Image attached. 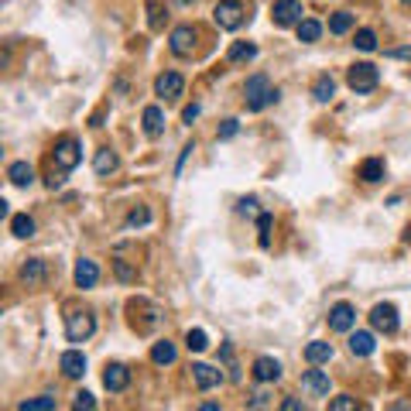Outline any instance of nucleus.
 <instances>
[{"label":"nucleus","instance_id":"0eeeda50","mask_svg":"<svg viewBox=\"0 0 411 411\" xmlns=\"http://www.w3.org/2000/svg\"><path fill=\"white\" fill-rule=\"evenodd\" d=\"M79 161H82V148H79L76 137H62L59 144H55V165H59L62 172H72Z\"/></svg>","mask_w":411,"mask_h":411},{"label":"nucleus","instance_id":"49530a36","mask_svg":"<svg viewBox=\"0 0 411 411\" xmlns=\"http://www.w3.org/2000/svg\"><path fill=\"white\" fill-rule=\"evenodd\" d=\"M199 411H219V405H213V401H206V405H202Z\"/></svg>","mask_w":411,"mask_h":411},{"label":"nucleus","instance_id":"c03bdc74","mask_svg":"<svg viewBox=\"0 0 411 411\" xmlns=\"http://www.w3.org/2000/svg\"><path fill=\"white\" fill-rule=\"evenodd\" d=\"M388 411H411V398H401V401H394Z\"/></svg>","mask_w":411,"mask_h":411},{"label":"nucleus","instance_id":"aec40b11","mask_svg":"<svg viewBox=\"0 0 411 411\" xmlns=\"http://www.w3.org/2000/svg\"><path fill=\"white\" fill-rule=\"evenodd\" d=\"M99 281V268H97V261H89V257H82L76 264V285L79 288H93Z\"/></svg>","mask_w":411,"mask_h":411},{"label":"nucleus","instance_id":"bb28decb","mask_svg":"<svg viewBox=\"0 0 411 411\" xmlns=\"http://www.w3.org/2000/svg\"><path fill=\"white\" fill-rule=\"evenodd\" d=\"M360 178H363V182H380V178H384V161H380V158H367V161H363V165H360Z\"/></svg>","mask_w":411,"mask_h":411},{"label":"nucleus","instance_id":"7ed1b4c3","mask_svg":"<svg viewBox=\"0 0 411 411\" xmlns=\"http://www.w3.org/2000/svg\"><path fill=\"white\" fill-rule=\"evenodd\" d=\"M247 18V11H243V0H219L213 7V21L223 28V31H236L240 24Z\"/></svg>","mask_w":411,"mask_h":411},{"label":"nucleus","instance_id":"473e14b6","mask_svg":"<svg viewBox=\"0 0 411 411\" xmlns=\"http://www.w3.org/2000/svg\"><path fill=\"white\" fill-rule=\"evenodd\" d=\"M329 411H360V401L353 394H336L329 401Z\"/></svg>","mask_w":411,"mask_h":411},{"label":"nucleus","instance_id":"f257e3e1","mask_svg":"<svg viewBox=\"0 0 411 411\" xmlns=\"http://www.w3.org/2000/svg\"><path fill=\"white\" fill-rule=\"evenodd\" d=\"M243 99H247V110L257 114L268 103H278V89H271V82H268L264 72H254V76L247 79V86H243Z\"/></svg>","mask_w":411,"mask_h":411},{"label":"nucleus","instance_id":"ea45409f","mask_svg":"<svg viewBox=\"0 0 411 411\" xmlns=\"http://www.w3.org/2000/svg\"><path fill=\"white\" fill-rule=\"evenodd\" d=\"M236 131H240V124H236L234 117H230V120H223V124H219V141H230V137H234Z\"/></svg>","mask_w":411,"mask_h":411},{"label":"nucleus","instance_id":"423d86ee","mask_svg":"<svg viewBox=\"0 0 411 411\" xmlns=\"http://www.w3.org/2000/svg\"><path fill=\"white\" fill-rule=\"evenodd\" d=\"M302 14H305L302 0H274V7H271V21L278 24V28L302 24Z\"/></svg>","mask_w":411,"mask_h":411},{"label":"nucleus","instance_id":"393cba45","mask_svg":"<svg viewBox=\"0 0 411 411\" xmlns=\"http://www.w3.org/2000/svg\"><path fill=\"white\" fill-rule=\"evenodd\" d=\"M11 234L18 236V240H28V236H35V219H31L28 213L11 216Z\"/></svg>","mask_w":411,"mask_h":411},{"label":"nucleus","instance_id":"ddd939ff","mask_svg":"<svg viewBox=\"0 0 411 411\" xmlns=\"http://www.w3.org/2000/svg\"><path fill=\"white\" fill-rule=\"evenodd\" d=\"M192 377H196L199 391H213L223 384V371H216L209 363H192Z\"/></svg>","mask_w":411,"mask_h":411},{"label":"nucleus","instance_id":"f8f14e48","mask_svg":"<svg viewBox=\"0 0 411 411\" xmlns=\"http://www.w3.org/2000/svg\"><path fill=\"white\" fill-rule=\"evenodd\" d=\"M182 89H185V79L178 76V72H161V76L155 79V93H158L161 99L182 97Z\"/></svg>","mask_w":411,"mask_h":411},{"label":"nucleus","instance_id":"a211bd4d","mask_svg":"<svg viewBox=\"0 0 411 411\" xmlns=\"http://www.w3.org/2000/svg\"><path fill=\"white\" fill-rule=\"evenodd\" d=\"M141 124H144V134L148 137H161V131H165V110L161 106H144Z\"/></svg>","mask_w":411,"mask_h":411},{"label":"nucleus","instance_id":"2f4dec72","mask_svg":"<svg viewBox=\"0 0 411 411\" xmlns=\"http://www.w3.org/2000/svg\"><path fill=\"white\" fill-rule=\"evenodd\" d=\"M114 271H117L120 281H137V264H131V261H124V257H114Z\"/></svg>","mask_w":411,"mask_h":411},{"label":"nucleus","instance_id":"5701e85b","mask_svg":"<svg viewBox=\"0 0 411 411\" xmlns=\"http://www.w3.org/2000/svg\"><path fill=\"white\" fill-rule=\"evenodd\" d=\"M377 350V343H373V333H353L350 336V353L353 356H371V353Z\"/></svg>","mask_w":411,"mask_h":411},{"label":"nucleus","instance_id":"f03ea898","mask_svg":"<svg viewBox=\"0 0 411 411\" xmlns=\"http://www.w3.org/2000/svg\"><path fill=\"white\" fill-rule=\"evenodd\" d=\"M127 312H131V326H134L137 333H151V329H158V322H161L158 305L148 302V298H131V302H127Z\"/></svg>","mask_w":411,"mask_h":411},{"label":"nucleus","instance_id":"e433bc0d","mask_svg":"<svg viewBox=\"0 0 411 411\" xmlns=\"http://www.w3.org/2000/svg\"><path fill=\"white\" fill-rule=\"evenodd\" d=\"M144 223H151V209L148 206H137L127 213V226H144Z\"/></svg>","mask_w":411,"mask_h":411},{"label":"nucleus","instance_id":"c85d7f7f","mask_svg":"<svg viewBox=\"0 0 411 411\" xmlns=\"http://www.w3.org/2000/svg\"><path fill=\"white\" fill-rule=\"evenodd\" d=\"M55 398L52 394H41V398H31V401H21L18 411H55Z\"/></svg>","mask_w":411,"mask_h":411},{"label":"nucleus","instance_id":"c756f323","mask_svg":"<svg viewBox=\"0 0 411 411\" xmlns=\"http://www.w3.org/2000/svg\"><path fill=\"white\" fill-rule=\"evenodd\" d=\"M319 35H322V24L312 18H305L302 24H298V41H305V45H312V41H319Z\"/></svg>","mask_w":411,"mask_h":411},{"label":"nucleus","instance_id":"1a4fd4ad","mask_svg":"<svg viewBox=\"0 0 411 411\" xmlns=\"http://www.w3.org/2000/svg\"><path fill=\"white\" fill-rule=\"evenodd\" d=\"M168 41H172V52H175V55L189 59V55L196 52V28H192V24H178Z\"/></svg>","mask_w":411,"mask_h":411},{"label":"nucleus","instance_id":"a19ab883","mask_svg":"<svg viewBox=\"0 0 411 411\" xmlns=\"http://www.w3.org/2000/svg\"><path fill=\"white\" fill-rule=\"evenodd\" d=\"M278 411H302V401H298V398H285Z\"/></svg>","mask_w":411,"mask_h":411},{"label":"nucleus","instance_id":"412c9836","mask_svg":"<svg viewBox=\"0 0 411 411\" xmlns=\"http://www.w3.org/2000/svg\"><path fill=\"white\" fill-rule=\"evenodd\" d=\"M305 360L319 367V363H329L333 360V343H322V339H312L309 346H305Z\"/></svg>","mask_w":411,"mask_h":411},{"label":"nucleus","instance_id":"20e7f679","mask_svg":"<svg viewBox=\"0 0 411 411\" xmlns=\"http://www.w3.org/2000/svg\"><path fill=\"white\" fill-rule=\"evenodd\" d=\"M346 82H350L353 93H371V89H377V82H380V72H377V65H371V62H356V65H350V72H346Z\"/></svg>","mask_w":411,"mask_h":411},{"label":"nucleus","instance_id":"de8ad7c7","mask_svg":"<svg viewBox=\"0 0 411 411\" xmlns=\"http://www.w3.org/2000/svg\"><path fill=\"white\" fill-rule=\"evenodd\" d=\"M401 4H411V0H401Z\"/></svg>","mask_w":411,"mask_h":411},{"label":"nucleus","instance_id":"2eb2a0df","mask_svg":"<svg viewBox=\"0 0 411 411\" xmlns=\"http://www.w3.org/2000/svg\"><path fill=\"white\" fill-rule=\"evenodd\" d=\"M103 384H106V391H127L131 371H127L124 363H110V367L103 371Z\"/></svg>","mask_w":411,"mask_h":411},{"label":"nucleus","instance_id":"4468645a","mask_svg":"<svg viewBox=\"0 0 411 411\" xmlns=\"http://www.w3.org/2000/svg\"><path fill=\"white\" fill-rule=\"evenodd\" d=\"M254 380H261V384L281 380V363H278L274 356H257L254 360Z\"/></svg>","mask_w":411,"mask_h":411},{"label":"nucleus","instance_id":"4c0bfd02","mask_svg":"<svg viewBox=\"0 0 411 411\" xmlns=\"http://www.w3.org/2000/svg\"><path fill=\"white\" fill-rule=\"evenodd\" d=\"M257 230H261V247H268L271 243V213L257 216Z\"/></svg>","mask_w":411,"mask_h":411},{"label":"nucleus","instance_id":"6ab92c4d","mask_svg":"<svg viewBox=\"0 0 411 411\" xmlns=\"http://www.w3.org/2000/svg\"><path fill=\"white\" fill-rule=\"evenodd\" d=\"M93 168H97V175H114L120 168V158L114 148H99L97 158H93Z\"/></svg>","mask_w":411,"mask_h":411},{"label":"nucleus","instance_id":"b1692460","mask_svg":"<svg viewBox=\"0 0 411 411\" xmlns=\"http://www.w3.org/2000/svg\"><path fill=\"white\" fill-rule=\"evenodd\" d=\"M175 343H168V339H158L155 346H151V360H155L158 367H168V363H175Z\"/></svg>","mask_w":411,"mask_h":411},{"label":"nucleus","instance_id":"f704fd0d","mask_svg":"<svg viewBox=\"0 0 411 411\" xmlns=\"http://www.w3.org/2000/svg\"><path fill=\"white\" fill-rule=\"evenodd\" d=\"M353 45H356L360 52H373V48H377V35H373L371 28H360V31H356V41H353Z\"/></svg>","mask_w":411,"mask_h":411},{"label":"nucleus","instance_id":"39448f33","mask_svg":"<svg viewBox=\"0 0 411 411\" xmlns=\"http://www.w3.org/2000/svg\"><path fill=\"white\" fill-rule=\"evenodd\" d=\"M93 333H97V319H93V312H69L65 315V336H69V343H86Z\"/></svg>","mask_w":411,"mask_h":411},{"label":"nucleus","instance_id":"cd10ccee","mask_svg":"<svg viewBox=\"0 0 411 411\" xmlns=\"http://www.w3.org/2000/svg\"><path fill=\"white\" fill-rule=\"evenodd\" d=\"M333 93H336V82H333V76H319V79H315L312 97L319 99V103H329V99H333Z\"/></svg>","mask_w":411,"mask_h":411},{"label":"nucleus","instance_id":"f3484780","mask_svg":"<svg viewBox=\"0 0 411 411\" xmlns=\"http://www.w3.org/2000/svg\"><path fill=\"white\" fill-rule=\"evenodd\" d=\"M59 367H62V373H65L69 380H79V377L86 373V356H82L79 350H69V353H62Z\"/></svg>","mask_w":411,"mask_h":411},{"label":"nucleus","instance_id":"79ce46f5","mask_svg":"<svg viewBox=\"0 0 411 411\" xmlns=\"http://www.w3.org/2000/svg\"><path fill=\"white\" fill-rule=\"evenodd\" d=\"M388 59H411V45L408 48H388Z\"/></svg>","mask_w":411,"mask_h":411},{"label":"nucleus","instance_id":"dca6fc26","mask_svg":"<svg viewBox=\"0 0 411 411\" xmlns=\"http://www.w3.org/2000/svg\"><path fill=\"white\" fill-rule=\"evenodd\" d=\"M302 388L315 398H326L329 394V373L326 371H305L302 373Z\"/></svg>","mask_w":411,"mask_h":411},{"label":"nucleus","instance_id":"9b49d317","mask_svg":"<svg viewBox=\"0 0 411 411\" xmlns=\"http://www.w3.org/2000/svg\"><path fill=\"white\" fill-rule=\"evenodd\" d=\"M45 278H48V268H45V261H41V257H28V261L21 264V281H24L28 288L45 285Z\"/></svg>","mask_w":411,"mask_h":411},{"label":"nucleus","instance_id":"72a5a7b5","mask_svg":"<svg viewBox=\"0 0 411 411\" xmlns=\"http://www.w3.org/2000/svg\"><path fill=\"white\" fill-rule=\"evenodd\" d=\"M185 346L192 353H202L206 346H209V336L202 333V329H189V336H185Z\"/></svg>","mask_w":411,"mask_h":411},{"label":"nucleus","instance_id":"6e6552de","mask_svg":"<svg viewBox=\"0 0 411 411\" xmlns=\"http://www.w3.org/2000/svg\"><path fill=\"white\" fill-rule=\"evenodd\" d=\"M371 326L377 329V333H384V336L398 333V309H394L391 302L373 305V309H371Z\"/></svg>","mask_w":411,"mask_h":411},{"label":"nucleus","instance_id":"4be33fe9","mask_svg":"<svg viewBox=\"0 0 411 411\" xmlns=\"http://www.w3.org/2000/svg\"><path fill=\"white\" fill-rule=\"evenodd\" d=\"M7 178H11L18 189H28V185L35 182V168H31L28 161H14V165L7 168Z\"/></svg>","mask_w":411,"mask_h":411},{"label":"nucleus","instance_id":"a18cd8bd","mask_svg":"<svg viewBox=\"0 0 411 411\" xmlns=\"http://www.w3.org/2000/svg\"><path fill=\"white\" fill-rule=\"evenodd\" d=\"M151 28H161V7L151 4Z\"/></svg>","mask_w":411,"mask_h":411},{"label":"nucleus","instance_id":"37998d69","mask_svg":"<svg viewBox=\"0 0 411 411\" xmlns=\"http://www.w3.org/2000/svg\"><path fill=\"white\" fill-rule=\"evenodd\" d=\"M196 117H199V103H192V106H185V110H182V120H185V124H192Z\"/></svg>","mask_w":411,"mask_h":411},{"label":"nucleus","instance_id":"c9c22d12","mask_svg":"<svg viewBox=\"0 0 411 411\" xmlns=\"http://www.w3.org/2000/svg\"><path fill=\"white\" fill-rule=\"evenodd\" d=\"M72 411H97V398H93L89 391L72 394Z\"/></svg>","mask_w":411,"mask_h":411},{"label":"nucleus","instance_id":"7c9ffc66","mask_svg":"<svg viewBox=\"0 0 411 411\" xmlns=\"http://www.w3.org/2000/svg\"><path fill=\"white\" fill-rule=\"evenodd\" d=\"M350 28H353V14H350V11H336L333 18H329V31H333V35H346Z\"/></svg>","mask_w":411,"mask_h":411},{"label":"nucleus","instance_id":"9d476101","mask_svg":"<svg viewBox=\"0 0 411 411\" xmlns=\"http://www.w3.org/2000/svg\"><path fill=\"white\" fill-rule=\"evenodd\" d=\"M353 326H356V309H353L350 302H339L329 309V329L336 333H350Z\"/></svg>","mask_w":411,"mask_h":411},{"label":"nucleus","instance_id":"58836bf2","mask_svg":"<svg viewBox=\"0 0 411 411\" xmlns=\"http://www.w3.org/2000/svg\"><path fill=\"white\" fill-rule=\"evenodd\" d=\"M240 216H247V219H257L261 216V206H257V199H240Z\"/></svg>","mask_w":411,"mask_h":411},{"label":"nucleus","instance_id":"a878e982","mask_svg":"<svg viewBox=\"0 0 411 411\" xmlns=\"http://www.w3.org/2000/svg\"><path fill=\"white\" fill-rule=\"evenodd\" d=\"M226 59L230 62H254L257 59V45H251V41H234Z\"/></svg>","mask_w":411,"mask_h":411}]
</instances>
